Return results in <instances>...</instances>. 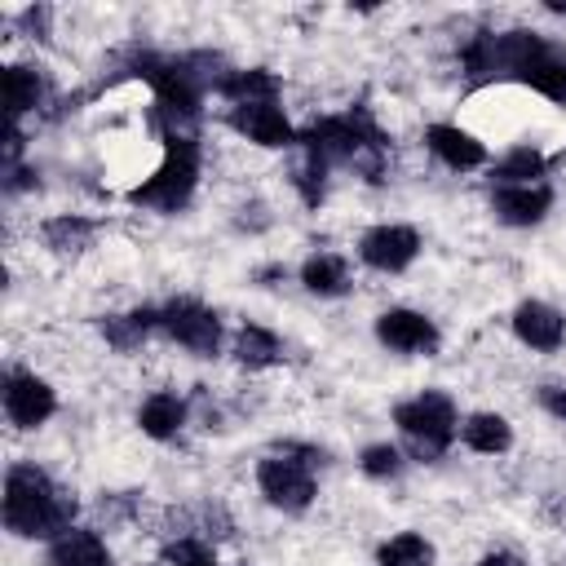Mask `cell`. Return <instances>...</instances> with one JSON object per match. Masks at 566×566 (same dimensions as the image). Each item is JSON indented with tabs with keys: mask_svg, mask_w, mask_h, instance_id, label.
Listing matches in <instances>:
<instances>
[{
	"mask_svg": "<svg viewBox=\"0 0 566 566\" xmlns=\"http://www.w3.org/2000/svg\"><path fill=\"white\" fill-rule=\"evenodd\" d=\"M75 495L44 469L18 460L4 473V531L18 539H57L75 526Z\"/></svg>",
	"mask_w": 566,
	"mask_h": 566,
	"instance_id": "obj_1",
	"label": "cell"
},
{
	"mask_svg": "<svg viewBox=\"0 0 566 566\" xmlns=\"http://www.w3.org/2000/svg\"><path fill=\"white\" fill-rule=\"evenodd\" d=\"M517 80H522L526 88H535L539 97L566 106V49L553 44V40H539V49L531 53V62L522 66Z\"/></svg>",
	"mask_w": 566,
	"mask_h": 566,
	"instance_id": "obj_13",
	"label": "cell"
},
{
	"mask_svg": "<svg viewBox=\"0 0 566 566\" xmlns=\"http://www.w3.org/2000/svg\"><path fill=\"white\" fill-rule=\"evenodd\" d=\"M301 287L314 296H345L349 292V261L340 252H310L301 265Z\"/></svg>",
	"mask_w": 566,
	"mask_h": 566,
	"instance_id": "obj_20",
	"label": "cell"
},
{
	"mask_svg": "<svg viewBox=\"0 0 566 566\" xmlns=\"http://www.w3.org/2000/svg\"><path fill=\"white\" fill-rule=\"evenodd\" d=\"M548 172V155L539 146H513L504 159H495L491 181L495 186H535Z\"/></svg>",
	"mask_w": 566,
	"mask_h": 566,
	"instance_id": "obj_22",
	"label": "cell"
},
{
	"mask_svg": "<svg viewBox=\"0 0 566 566\" xmlns=\"http://www.w3.org/2000/svg\"><path fill=\"white\" fill-rule=\"evenodd\" d=\"M159 332H164L168 340H177L181 349L199 354V358H212V354L221 349V318H217V310H208V305L195 301V296L168 301V305L159 310Z\"/></svg>",
	"mask_w": 566,
	"mask_h": 566,
	"instance_id": "obj_5",
	"label": "cell"
},
{
	"mask_svg": "<svg viewBox=\"0 0 566 566\" xmlns=\"http://www.w3.org/2000/svg\"><path fill=\"white\" fill-rule=\"evenodd\" d=\"M424 146L451 168V172H469V168H482L486 164V146L464 133L460 124H429L424 128Z\"/></svg>",
	"mask_w": 566,
	"mask_h": 566,
	"instance_id": "obj_12",
	"label": "cell"
},
{
	"mask_svg": "<svg viewBox=\"0 0 566 566\" xmlns=\"http://www.w3.org/2000/svg\"><path fill=\"white\" fill-rule=\"evenodd\" d=\"M358 469H363L371 482H394V478H402L407 455H402V447H394V442H371V447H363Z\"/></svg>",
	"mask_w": 566,
	"mask_h": 566,
	"instance_id": "obj_26",
	"label": "cell"
},
{
	"mask_svg": "<svg viewBox=\"0 0 566 566\" xmlns=\"http://www.w3.org/2000/svg\"><path fill=\"white\" fill-rule=\"evenodd\" d=\"M513 336H517L526 349L553 354V349H562V340H566V318H562V310H553L548 301H522V305L513 310Z\"/></svg>",
	"mask_w": 566,
	"mask_h": 566,
	"instance_id": "obj_11",
	"label": "cell"
},
{
	"mask_svg": "<svg viewBox=\"0 0 566 566\" xmlns=\"http://www.w3.org/2000/svg\"><path fill=\"white\" fill-rule=\"evenodd\" d=\"M376 340L394 354H438L442 336H438V323L420 310H407V305H394L376 318Z\"/></svg>",
	"mask_w": 566,
	"mask_h": 566,
	"instance_id": "obj_7",
	"label": "cell"
},
{
	"mask_svg": "<svg viewBox=\"0 0 566 566\" xmlns=\"http://www.w3.org/2000/svg\"><path fill=\"white\" fill-rule=\"evenodd\" d=\"M226 124L252 142V146H265V150H283V146H296V128L292 119L279 111V102H243V106H230Z\"/></svg>",
	"mask_w": 566,
	"mask_h": 566,
	"instance_id": "obj_8",
	"label": "cell"
},
{
	"mask_svg": "<svg viewBox=\"0 0 566 566\" xmlns=\"http://www.w3.org/2000/svg\"><path fill=\"white\" fill-rule=\"evenodd\" d=\"M539 407H544L553 420L566 424V385H544V389H539Z\"/></svg>",
	"mask_w": 566,
	"mask_h": 566,
	"instance_id": "obj_30",
	"label": "cell"
},
{
	"mask_svg": "<svg viewBox=\"0 0 566 566\" xmlns=\"http://www.w3.org/2000/svg\"><path fill=\"white\" fill-rule=\"evenodd\" d=\"M478 566H526L517 553H509V548H495V553H486Z\"/></svg>",
	"mask_w": 566,
	"mask_h": 566,
	"instance_id": "obj_31",
	"label": "cell"
},
{
	"mask_svg": "<svg viewBox=\"0 0 566 566\" xmlns=\"http://www.w3.org/2000/svg\"><path fill=\"white\" fill-rule=\"evenodd\" d=\"M57 411V394L35 371H9L4 376V416L13 429H40Z\"/></svg>",
	"mask_w": 566,
	"mask_h": 566,
	"instance_id": "obj_9",
	"label": "cell"
},
{
	"mask_svg": "<svg viewBox=\"0 0 566 566\" xmlns=\"http://www.w3.org/2000/svg\"><path fill=\"white\" fill-rule=\"evenodd\" d=\"M159 332V310L142 305V310H128V314H106L102 318V336L115 354H137L146 345V336Z\"/></svg>",
	"mask_w": 566,
	"mask_h": 566,
	"instance_id": "obj_18",
	"label": "cell"
},
{
	"mask_svg": "<svg viewBox=\"0 0 566 566\" xmlns=\"http://www.w3.org/2000/svg\"><path fill=\"white\" fill-rule=\"evenodd\" d=\"M164 566H217V557H212V548L203 539L181 535V539H172L164 548Z\"/></svg>",
	"mask_w": 566,
	"mask_h": 566,
	"instance_id": "obj_27",
	"label": "cell"
},
{
	"mask_svg": "<svg viewBox=\"0 0 566 566\" xmlns=\"http://www.w3.org/2000/svg\"><path fill=\"white\" fill-rule=\"evenodd\" d=\"M438 553L420 531H398L376 548V566H433Z\"/></svg>",
	"mask_w": 566,
	"mask_h": 566,
	"instance_id": "obj_23",
	"label": "cell"
},
{
	"mask_svg": "<svg viewBox=\"0 0 566 566\" xmlns=\"http://www.w3.org/2000/svg\"><path fill=\"white\" fill-rule=\"evenodd\" d=\"M234 363L248 371H265V367L283 363V340L261 323H243L234 332Z\"/></svg>",
	"mask_w": 566,
	"mask_h": 566,
	"instance_id": "obj_21",
	"label": "cell"
},
{
	"mask_svg": "<svg viewBox=\"0 0 566 566\" xmlns=\"http://www.w3.org/2000/svg\"><path fill=\"white\" fill-rule=\"evenodd\" d=\"M199 164H203L199 137H164V159H159V168H155L146 181H137V186L128 190V203H133V208H146V212H159V217L181 212V208L195 199Z\"/></svg>",
	"mask_w": 566,
	"mask_h": 566,
	"instance_id": "obj_2",
	"label": "cell"
},
{
	"mask_svg": "<svg viewBox=\"0 0 566 566\" xmlns=\"http://www.w3.org/2000/svg\"><path fill=\"white\" fill-rule=\"evenodd\" d=\"M544 9L548 13H566V0H544Z\"/></svg>",
	"mask_w": 566,
	"mask_h": 566,
	"instance_id": "obj_32",
	"label": "cell"
},
{
	"mask_svg": "<svg viewBox=\"0 0 566 566\" xmlns=\"http://www.w3.org/2000/svg\"><path fill=\"white\" fill-rule=\"evenodd\" d=\"M460 442L478 455H504L513 447V424L500 411H473L460 420Z\"/></svg>",
	"mask_w": 566,
	"mask_h": 566,
	"instance_id": "obj_19",
	"label": "cell"
},
{
	"mask_svg": "<svg viewBox=\"0 0 566 566\" xmlns=\"http://www.w3.org/2000/svg\"><path fill=\"white\" fill-rule=\"evenodd\" d=\"M221 97H230V106H243V102H279V75L265 71V66L234 71V75L226 80Z\"/></svg>",
	"mask_w": 566,
	"mask_h": 566,
	"instance_id": "obj_24",
	"label": "cell"
},
{
	"mask_svg": "<svg viewBox=\"0 0 566 566\" xmlns=\"http://www.w3.org/2000/svg\"><path fill=\"white\" fill-rule=\"evenodd\" d=\"M416 256H420V234L411 226H398V221L371 226L358 239V261L367 270H376V274H402Z\"/></svg>",
	"mask_w": 566,
	"mask_h": 566,
	"instance_id": "obj_6",
	"label": "cell"
},
{
	"mask_svg": "<svg viewBox=\"0 0 566 566\" xmlns=\"http://www.w3.org/2000/svg\"><path fill=\"white\" fill-rule=\"evenodd\" d=\"M553 208V186L535 181V186H491V212L504 226H539Z\"/></svg>",
	"mask_w": 566,
	"mask_h": 566,
	"instance_id": "obj_10",
	"label": "cell"
},
{
	"mask_svg": "<svg viewBox=\"0 0 566 566\" xmlns=\"http://www.w3.org/2000/svg\"><path fill=\"white\" fill-rule=\"evenodd\" d=\"M186 416H190L186 398H181V394H168V389H155V394L142 398V407H137V424H142V433L155 438V442L177 438L181 424H186Z\"/></svg>",
	"mask_w": 566,
	"mask_h": 566,
	"instance_id": "obj_14",
	"label": "cell"
},
{
	"mask_svg": "<svg viewBox=\"0 0 566 566\" xmlns=\"http://www.w3.org/2000/svg\"><path fill=\"white\" fill-rule=\"evenodd\" d=\"M44 97H49V84H44L40 66H22V62L4 66V111H9V124H18L27 111H40Z\"/></svg>",
	"mask_w": 566,
	"mask_h": 566,
	"instance_id": "obj_16",
	"label": "cell"
},
{
	"mask_svg": "<svg viewBox=\"0 0 566 566\" xmlns=\"http://www.w3.org/2000/svg\"><path fill=\"white\" fill-rule=\"evenodd\" d=\"M31 186H40V172H35V168H22V164H13V168H4V195H18V190H31Z\"/></svg>",
	"mask_w": 566,
	"mask_h": 566,
	"instance_id": "obj_29",
	"label": "cell"
},
{
	"mask_svg": "<svg viewBox=\"0 0 566 566\" xmlns=\"http://www.w3.org/2000/svg\"><path fill=\"white\" fill-rule=\"evenodd\" d=\"M49 22H53V9H49V4H27V9L18 13V27H22V35H31V40H49Z\"/></svg>",
	"mask_w": 566,
	"mask_h": 566,
	"instance_id": "obj_28",
	"label": "cell"
},
{
	"mask_svg": "<svg viewBox=\"0 0 566 566\" xmlns=\"http://www.w3.org/2000/svg\"><path fill=\"white\" fill-rule=\"evenodd\" d=\"M256 486H261V495H265L274 509H283V513H305V509L314 504V495H318L314 469H310L305 460L279 451V447H274L270 455H261V464H256Z\"/></svg>",
	"mask_w": 566,
	"mask_h": 566,
	"instance_id": "obj_4",
	"label": "cell"
},
{
	"mask_svg": "<svg viewBox=\"0 0 566 566\" xmlns=\"http://www.w3.org/2000/svg\"><path fill=\"white\" fill-rule=\"evenodd\" d=\"M49 566H111V548L97 531L71 526L57 539H49Z\"/></svg>",
	"mask_w": 566,
	"mask_h": 566,
	"instance_id": "obj_15",
	"label": "cell"
},
{
	"mask_svg": "<svg viewBox=\"0 0 566 566\" xmlns=\"http://www.w3.org/2000/svg\"><path fill=\"white\" fill-rule=\"evenodd\" d=\"M394 424H398V433L407 438L411 460H424V464L442 460L447 447L460 438V411H455V398L442 394V389H424V394L398 402V407H394Z\"/></svg>",
	"mask_w": 566,
	"mask_h": 566,
	"instance_id": "obj_3",
	"label": "cell"
},
{
	"mask_svg": "<svg viewBox=\"0 0 566 566\" xmlns=\"http://www.w3.org/2000/svg\"><path fill=\"white\" fill-rule=\"evenodd\" d=\"M40 239H44V248H49L53 256H80V252L93 248L97 221H93V217H80V212H57V217H49V221L40 226Z\"/></svg>",
	"mask_w": 566,
	"mask_h": 566,
	"instance_id": "obj_17",
	"label": "cell"
},
{
	"mask_svg": "<svg viewBox=\"0 0 566 566\" xmlns=\"http://www.w3.org/2000/svg\"><path fill=\"white\" fill-rule=\"evenodd\" d=\"M327 168H332V164H323V159L310 155V150H301V159L292 164V190L301 195L305 208H318V203L327 199Z\"/></svg>",
	"mask_w": 566,
	"mask_h": 566,
	"instance_id": "obj_25",
	"label": "cell"
}]
</instances>
